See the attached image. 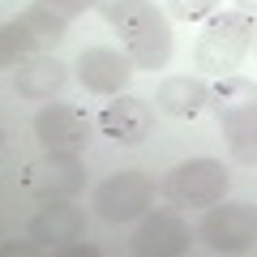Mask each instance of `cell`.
Returning <instances> with one entry per match:
<instances>
[{"instance_id":"6da1fadb","label":"cell","mask_w":257,"mask_h":257,"mask_svg":"<svg viewBox=\"0 0 257 257\" xmlns=\"http://www.w3.org/2000/svg\"><path fill=\"white\" fill-rule=\"evenodd\" d=\"M253 18L240 9L231 13H210V22H206L202 39H197V52H193V60H197V69H206V73L223 77V73H236L240 60L248 56V47H253Z\"/></svg>"},{"instance_id":"7a4b0ae2","label":"cell","mask_w":257,"mask_h":257,"mask_svg":"<svg viewBox=\"0 0 257 257\" xmlns=\"http://www.w3.org/2000/svg\"><path fill=\"white\" fill-rule=\"evenodd\" d=\"M22 193L30 202H73L86 189V167L77 150H47L43 159L22 167Z\"/></svg>"},{"instance_id":"3957f363","label":"cell","mask_w":257,"mask_h":257,"mask_svg":"<svg viewBox=\"0 0 257 257\" xmlns=\"http://www.w3.org/2000/svg\"><path fill=\"white\" fill-rule=\"evenodd\" d=\"M116 30L124 35V52L138 69H150L155 73V69H163L172 60V26H167V18L150 0H142L124 22H116Z\"/></svg>"},{"instance_id":"277c9868","label":"cell","mask_w":257,"mask_h":257,"mask_svg":"<svg viewBox=\"0 0 257 257\" xmlns=\"http://www.w3.org/2000/svg\"><path fill=\"white\" fill-rule=\"evenodd\" d=\"M227 167L219 163V159H189V163L172 167V172L163 176V184H159V193H163L172 206H214L223 202V193H227Z\"/></svg>"},{"instance_id":"5b68a950","label":"cell","mask_w":257,"mask_h":257,"mask_svg":"<svg viewBox=\"0 0 257 257\" xmlns=\"http://www.w3.org/2000/svg\"><path fill=\"white\" fill-rule=\"evenodd\" d=\"M94 214L107 223H128L155 206V180L146 172H116L94 184Z\"/></svg>"},{"instance_id":"8992f818","label":"cell","mask_w":257,"mask_h":257,"mask_svg":"<svg viewBox=\"0 0 257 257\" xmlns=\"http://www.w3.org/2000/svg\"><path fill=\"white\" fill-rule=\"evenodd\" d=\"M206 248L214 253H244L257 244V206L253 202H214L206 206V219L197 227Z\"/></svg>"},{"instance_id":"52a82bcc","label":"cell","mask_w":257,"mask_h":257,"mask_svg":"<svg viewBox=\"0 0 257 257\" xmlns=\"http://www.w3.org/2000/svg\"><path fill=\"white\" fill-rule=\"evenodd\" d=\"M73 69H77V82L90 94H124V86H128L138 64L128 60V52H116V47L99 43V47H86Z\"/></svg>"},{"instance_id":"ba28073f","label":"cell","mask_w":257,"mask_h":257,"mask_svg":"<svg viewBox=\"0 0 257 257\" xmlns=\"http://www.w3.org/2000/svg\"><path fill=\"white\" fill-rule=\"evenodd\" d=\"M94 124L82 107H69V103H52L35 116V138L43 150H82L90 142Z\"/></svg>"},{"instance_id":"9c48e42d","label":"cell","mask_w":257,"mask_h":257,"mask_svg":"<svg viewBox=\"0 0 257 257\" xmlns=\"http://www.w3.org/2000/svg\"><path fill=\"white\" fill-rule=\"evenodd\" d=\"M193 231L176 210H155L142 219V227L133 231V253L142 257H180L189 253Z\"/></svg>"},{"instance_id":"30bf717a","label":"cell","mask_w":257,"mask_h":257,"mask_svg":"<svg viewBox=\"0 0 257 257\" xmlns=\"http://www.w3.org/2000/svg\"><path fill=\"white\" fill-rule=\"evenodd\" d=\"M30 240L43 248H56L60 253L69 240H82L86 236V214L69 202H39V210L30 214Z\"/></svg>"},{"instance_id":"8fae6325","label":"cell","mask_w":257,"mask_h":257,"mask_svg":"<svg viewBox=\"0 0 257 257\" xmlns=\"http://www.w3.org/2000/svg\"><path fill=\"white\" fill-rule=\"evenodd\" d=\"M99 124L120 146H138V142H146L155 133V107L146 99H138V94H116V103L103 107Z\"/></svg>"},{"instance_id":"7c38bea8","label":"cell","mask_w":257,"mask_h":257,"mask_svg":"<svg viewBox=\"0 0 257 257\" xmlns=\"http://www.w3.org/2000/svg\"><path fill=\"white\" fill-rule=\"evenodd\" d=\"M64 82H69V64H60L52 52H39L30 60L13 64V90L30 103H43L52 94H60Z\"/></svg>"},{"instance_id":"4fadbf2b","label":"cell","mask_w":257,"mask_h":257,"mask_svg":"<svg viewBox=\"0 0 257 257\" xmlns=\"http://www.w3.org/2000/svg\"><path fill=\"white\" fill-rule=\"evenodd\" d=\"M155 103L167 111V116L193 120L202 107H210V86H206L202 77H189V73H180V77H163V82H159Z\"/></svg>"},{"instance_id":"5bb4252c","label":"cell","mask_w":257,"mask_h":257,"mask_svg":"<svg viewBox=\"0 0 257 257\" xmlns=\"http://www.w3.org/2000/svg\"><path fill=\"white\" fill-rule=\"evenodd\" d=\"M210 111L219 116V124L257 111V82H248V77H240V73H223L219 82L210 86Z\"/></svg>"},{"instance_id":"9a60e30c","label":"cell","mask_w":257,"mask_h":257,"mask_svg":"<svg viewBox=\"0 0 257 257\" xmlns=\"http://www.w3.org/2000/svg\"><path fill=\"white\" fill-rule=\"evenodd\" d=\"M18 22L30 30V39L39 43V52H52V47L64 43V35H69V18H60V13L47 9V5H30V9H22Z\"/></svg>"},{"instance_id":"2e32d148","label":"cell","mask_w":257,"mask_h":257,"mask_svg":"<svg viewBox=\"0 0 257 257\" xmlns=\"http://www.w3.org/2000/svg\"><path fill=\"white\" fill-rule=\"evenodd\" d=\"M223 133H227L231 159L244 163V167H257V111L236 116V120H223Z\"/></svg>"},{"instance_id":"e0dca14e","label":"cell","mask_w":257,"mask_h":257,"mask_svg":"<svg viewBox=\"0 0 257 257\" xmlns=\"http://www.w3.org/2000/svg\"><path fill=\"white\" fill-rule=\"evenodd\" d=\"M30 56H39V43L30 39V30L22 26L18 18L5 22V64H22V60H30Z\"/></svg>"},{"instance_id":"ac0fdd59","label":"cell","mask_w":257,"mask_h":257,"mask_svg":"<svg viewBox=\"0 0 257 257\" xmlns=\"http://www.w3.org/2000/svg\"><path fill=\"white\" fill-rule=\"evenodd\" d=\"M219 0H167V13L180 22H197V18H210Z\"/></svg>"},{"instance_id":"d6986e66","label":"cell","mask_w":257,"mask_h":257,"mask_svg":"<svg viewBox=\"0 0 257 257\" xmlns=\"http://www.w3.org/2000/svg\"><path fill=\"white\" fill-rule=\"evenodd\" d=\"M138 5H142V0H94V9H99L103 18L111 22V26H116V22H124L128 13L138 9Z\"/></svg>"},{"instance_id":"ffe728a7","label":"cell","mask_w":257,"mask_h":257,"mask_svg":"<svg viewBox=\"0 0 257 257\" xmlns=\"http://www.w3.org/2000/svg\"><path fill=\"white\" fill-rule=\"evenodd\" d=\"M39 5H47V9H56L60 18H77V13L94 9V0H39Z\"/></svg>"},{"instance_id":"44dd1931","label":"cell","mask_w":257,"mask_h":257,"mask_svg":"<svg viewBox=\"0 0 257 257\" xmlns=\"http://www.w3.org/2000/svg\"><path fill=\"white\" fill-rule=\"evenodd\" d=\"M236 9H240V13H248V18H253V13H257V0H236Z\"/></svg>"}]
</instances>
